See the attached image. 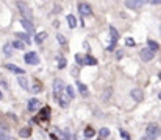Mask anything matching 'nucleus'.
Listing matches in <instances>:
<instances>
[{
	"label": "nucleus",
	"instance_id": "1",
	"mask_svg": "<svg viewBox=\"0 0 161 140\" xmlns=\"http://www.w3.org/2000/svg\"><path fill=\"white\" fill-rule=\"evenodd\" d=\"M161 135V129L156 123H149L145 128V138L144 140H156Z\"/></svg>",
	"mask_w": 161,
	"mask_h": 140
},
{
	"label": "nucleus",
	"instance_id": "2",
	"mask_svg": "<svg viewBox=\"0 0 161 140\" xmlns=\"http://www.w3.org/2000/svg\"><path fill=\"white\" fill-rule=\"evenodd\" d=\"M17 8H19V11L22 12L24 19H27V20H31V19H33V11H31V8L27 5L25 2L19 0V2H17Z\"/></svg>",
	"mask_w": 161,
	"mask_h": 140
},
{
	"label": "nucleus",
	"instance_id": "3",
	"mask_svg": "<svg viewBox=\"0 0 161 140\" xmlns=\"http://www.w3.org/2000/svg\"><path fill=\"white\" fill-rule=\"evenodd\" d=\"M147 3V0H125V6L128 9H139Z\"/></svg>",
	"mask_w": 161,
	"mask_h": 140
},
{
	"label": "nucleus",
	"instance_id": "4",
	"mask_svg": "<svg viewBox=\"0 0 161 140\" xmlns=\"http://www.w3.org/2000/svg\"><path fill=\"white\" fill-rule=\"evenodd\" d=\"M24 59H25V62H27V64H30V65H36V64H39V56H38L35 51H28V53H25Z\"/></svg>",
	"mask_w": 161,
	"mask_h": 140
},
{
	"label": "nucleus",
	"instance_id": "5",
	"mask_svg": "<svg viewBox=\"0 0 161 140\" xmlns=\"http://www.w3.org/2000/svg\"><path fill=\"white\" fill-rule=\"evenodd\" d=\"M78 12H80V16H83V19L88 16H92V9L88 3H78Z\"/></svg>",
	"mask_w": 161,
	"mask_h": 140
},
{
	"label": "nucleus",
	"instance_id": "6",
	"mask_svg": "<svg viewBox=\"0 0 161 140\" xmlns=\"http://www.w3.org/2000/svg\"><path fill=\"white\" fill-rule=\"evenodd\" d=\"M63 92H64V84L60 78H57L53 81V93H55V96H60Z\"/></svg>",
	"mask_w": 161,
	"mask_h": 140
},
{
	"label": "nucleus",
	"instance_id": "7",
	"mask_svg": "<svg viewBox=\"0 0 161 140\" xmlns=\"http://www.w3.org/2000/svg\"><path fill=\"white\" fill-rule=\"evenodd\" d=\"M139 54H141V59L145 61V62H147V61H152V59L155 58V51H152L149 47H147V48H142Z\"/></svg>",
	"mask_w": 161,
	"mask_h": 140
},
{
	"label": "nucleus",
	"instance_id": "8",
	"mask_svg": "<svg viewBox=\"0 0 161 140\" xmlns=\"http://www.w3.org/2000/svg\"><path fill=\"white\" fill-rule=\"evenodd\" d=\"M110 36H111V45L108 47V50H113L114 45L117 44V40H119V33L114 26H110Z\"/></svg>",
	"mask_w": 161,
	"mask_h": 140
},
{
	"label": "nucleus",
	"instance_id": "9",
	"mask_svg": "<svg viewBox=\"0 0 161 140\" xmlns=\"http://www.w3.org/2000/svg\"><path fill=\"white\" fill-rule=\"evenodd\" d=\"M130 95H131V98H133L136 103H141V101L144 100V93H142V90H139V89H133V90L130 92Z\"/></svg>",
	"mask_w": 161,
	"mask_h": 140
},
{
	"label": "nucleus",
	"instance_id": "10",
	"mask_svg": "<svg viewBox=\"0 0 161 140\" xmlns=\"http://www.w3.org/2000/svg\"><path fill=\"white\" fill-rule=\"evenodd\" d=\"M20 25H22V28H25V31H27V33H33V31H35V26H33L31 20L20 19Z\"/></svg>",
	"mask_w": 161,
	"mask_h": 140
},
{
	"label": "nucleus",
	"instance_id": "11",
	"mask_svg": "<svg viewBox=\"0 0 161 140\" xmlns=\"http://www.w3.org/2000/svg\"><path fill=\"white\" fill-rule=\"evenodd\" d=\"M57 100H58V103H60L63 107H68V104H69V100H71V98H69L68 95H66V92H63L60 96H57Z\"/></svg>",
	"mask_w": 161,
	"mask_h": 140
},
{
	"label": "nucleus",
	"instance_id": "12",
	"mask_svg": "<svg viewBox=\"0 0 161 140\" xmlns=\"http://www.w3.org/2000/svg\"><path fill=\"white\" fill-rule=\"evenodd\" d=\"M5 67L9 70V72H13V73H17V75H24V73H25L24 68H20V67H17V65H14V64H6Z\"/></svg>",
	"mask_w": 161,
	"mask_h": 140
},
{
	"label": "nucleus",
	"instance_id": "13",
	"mask_svg": "<svg viewBox=\"0 0 161 140\" xmlns=\"http://www.w3.org/2000/svg\"><path fill=\"white\" fill-rule=\"evenodd\" d=\"M27 107H28V110H36L39 107V100H36V98H31V100H28V104H27Z\"/></svg>",
	"mask_w": 161,
	"mask_h": 140
},
{
	"label": "nucleus",
	"instance_id": "14",
	"mask_svg": "<svg viewBox=\"0 0 161 140\" xmlns=\"http://www.w3.org/2000/svg\"><path fill=\"white\" fill-rule=\"evenodd\" d=\"M46 39H47V33L46 31H41V33L35 34V42H36V44H42Z\"/></svg>",
	"mask_w": 161,
	"mask_h": 140
},
{
	"label": "nucleus",
	"instance_id": "15",
	"mask_svg": "<svg viewBox=\"0 0 161 140\" xmlns=\"http://www.w3.org/2000/svg\"><path fill=\"white\" fill-rule=\"evenodd\" d=\"M83 62H85V65H97V59L94 58V56H91V54H86L85 56Z\"/></svg>",
	"mask_w": 161,
	"mask_h": 140
},
{
	"label": "nucleus",
	"instance_id": "16",
	"mask_svg": "<svg viewBox=\"0 0 161 140\" xmlns=\"http://www.w3.org/2000/svg\"><path fill=\"white\" fill-rule=\"evenodd\" d=\"M77 87H78L80 93H82L83 96H88V95H89V92H88V87L85 86V84H83L82 81H77Z\"/></svg>",
	"mask_w": 161,
	"mask_h": 140
},
{
	"label": "nucleus",
	"instance_id": "17",
	"mask_svg": "<svg viewBox=\"0 0 161 140\" xmlns=\"http://www.w3.org/2000/svg\"><path fill=\"white\" fill-rule=\"evenodd\" d=\"M17 82L24 90H28V81H27V78H24V75H20V78H17Z\"/></svg>",
	"mask_w": 161,
	"mask_h": 140
},
{
	"label": "nucleus",
	"instance_id": "18",
	"mask_svg": "<svg viewBox=\"0 0 161 140\" xmlns=\"http://www.w3.org/2000/svg\"><path fill=\"white\" fill-rule=\"evenodd\" d=\"M83 135H85L86 138H92L94 135H96V129H92V128H85Z\"/></svg>",
	"mask_w": 161,
	"mask_h": 140
},
{
	"label": "nucleus",
	"instance_id": "19",
	"mask_svg": "<svg viewBox=\"0 0 161 140\" xmlns=\"http://www.w3.org/2000/svg\"><path fill=\"white\" fill-rule=\"evenodd\" d=\"M68 23H69L71 28H75L77 26V19H75L74 14H68Z\"/></svg>",
	"mask_w": 161,
	"mask_h": 140
},
{
	"label": "nucleus",
	"instance_id": "20",
	"mask_svg": "<svg viewBox=\"0 0 161 140\" xmlns=\"http://www.w3.org/2000/svg\"><path fill=\"white\" fill-rule=\"evenodd\" d=\"M19 135L20 137H30L31 135V128H22L19 131Z\"/></svg>",
	"mask_w": 161,
	"mask_h": 140
},
{
	"label": "nucleus",
	"instance_id": "21",
	"mask_svg": "<svg viewBox=\"0 0 161 140\" xmlns=\"http://www.w3.org/2000/svg\"><path fill=\"white\" fill-rule=\"evenodd\" d=\"M13 44H5V47H3V53L6 54V56H11L13 54Z\"/></svg>",
	"mask_w": 161,
	"mask_h": 140
},
{
	"label": "nucleus",
	"instance_id": "22",
	"mask_svg": "<svg viewBox=\"0 0 161 140\" xmlns=\"http://www.w3.org/2000/svg\"><path fill=\"white\" fill-rule=\"evenodd\" d=\"M147 45H149V48H150L152 51H156V50L159 48V45L156 44L155 40H147Z\"/></svg>",
	"mask_w": 161,
	"mask_h": 140
},
{
	"label": "nucleus",
	"instance_id": "23",
	"mask_svg": "<svg viewBox=\"0 0 161 140\" xmlns=\"http://www.w3.org/2000/svg\"><path fill=\"white\" fill-rule=\"evenodd\" d=\"M13 47H14V48H17V50H24V48H25V42L14 40V42H13Z\"/></svg>",
	"mask_w": 161,
	"mask_h": 140
},
{
	"label": "nucleus",
	"instance_id": "24",
	"mask_svg": "<svg viewBox=\"0 0 161 140\" xmlns=\"http://www.w3.org/2000/svg\"><path fill=\"white\" fill-rule=\"evenodd\" d=\"M64 92H66V95H68V96L71 98V100H72V98L75 96V92H74V87H72V86H68V87H66V90H64Z\"/></svg>",
	"mask_w": 161,
	"mask_h": 140
},
{
	"label": "nucleus",
	"instance_id": "25",
	"mask_svg": "<svg viewBox=\"0 0 161 140\" xmlns=\"http://www.w3.org/2000/svg\"><path fill=\"white\" fill-rule=\"evenodd\" d=\"M49 114H50V109L49 107H44L41 112H39V117H41V118H49Z\"/></svg>",
	"mask_w": 161,
	"mask_h": 140
},
{
	"label": "nucleus",
	"instance_id": "26",
	"mask_svg": "<svg viewBox=\"0 0 161 140\" xmlns=\"http://www.w3.org/2000/svg\"><path fill=\"white\" fill-rule=\"evenodd\" d=\"M41 89H42L41 82H39V81H35V84H33V90H31V92L38 93V92H41Z\"/></svg>",
	"mask_w": 161,
	"mask_h": 140
},
{
	"label": "nucleus",
	"instance_id": "27",
	"mask_svg": "<svg viewBox=\"0 0 161 140\" xmlns=\"http://www.w3.org/2000/svg\"><path fill=\"white\" fill-rule=\"evenodd\" d=\"M16 36H17L19 39L25 40V44H30V42H31V40H30V37H28V36H27V34H24V33H17Z\"/></svg>",
	"mask_w": 161,
	"mask_h": 140
},
{
	"label": "nucleus",
	"instance_id": "28",
	"mask_svg": "<svg viewBox=\"0 0 161 140\" xmlns=\"http://www.w3.org/2000/svg\"><path fill=\"white\" fill-rule=\"evenodd\" d=\"M99 134H100L102 138H105V137H108V135H110V129H108V128H102V129L99 131Z\"/></svg>",
	"mask_w": 161,
	"mask_h": 140
},
{
	"label": "nucleus",
	"instance_id": "29",
	"mask_svg": "<svg viewBox=\"0 0 161 140\" xmlns=\"http://www.w3.org/2000/svg\"><path fill=\"white\" fill-rule=\"evenodd\" d=\"M57 40L60 42L61 45H66V37H64L63 34H60V33H58V34H57Z\"/></svg>",
	"mask_w": 161,
	"mask_h": 140
},
{
	"label": "nucleus",
	"instance_id": "30",
	"mask_svg": "<svg viewBox=\"0 0 161 140\" xmlns=\"http://www.w3.org/2000/svg\"><path fill=\"white\" fill-rule=\"evenodd\" d=\"M0 140H14L11 135H8V134H5V132H2L0 131Z\"/></svg>",
	"mask_w": 161,
	"mask_h": 140
},
{
	"label": "nucleus",
	"instance_id": "31",
	"mask_svg": "<svg viewBox=\"0 0 161 140\" xmlns=\"http://www.w3.org/2000/svg\"><path fill=\"white\" fill-rule=\"evenodd\" d=\"M58 67H60V68H64V67H66V59H64V58L58 59Z\"/></svg>",
	"mask_w": 161,
	"mask_h": 140
},
{
	"label": "nucleus",
	"instance_id": "32",
	"mask_svg": "<svg viewBox=\"0 0 161 140\" xmlns=\"http://www.w3.org/2000/svg\"><path fill=\"white\" fill-rule=\"evenodd\" d=\"M120 137H122L124 140H130V135H128V132H125V131H122V129H120Z\"/></svg>",
	"mask_w": 161,
	"mask_h": 140
},
{
	"label": "nucleus",
	"instance_id": "33",
	"mask_svg": "<svg viewBox=\"0 0 161 140\" xmlns=\"http://www.w3.org/2000/svg\"><path fill=\"white\" fill-rule=\"evenodd\" d=\"M125 44H127L128 47H133V45H135V40H133L131 37H128V39H125Z\"/></svg>",
	"mask_w": 161,
	"mask_h": 140
},
{
	"label": "nucleus",
	"instance_id": "34",
	"mask_svg": "<svg viewBox=\"0 0 161 140\" xmlns=\"http://www.w3.org/2000/svg\"><path fill=\"white\" fill-rule=\"evenodd\" d=\"M147 3H150V5H159L161 0H147Z\"/></svg>",
	"mask_w": 161,
	"mask_h": 140
},
{
	"label": "nucleus",
	"instance_id": "35",
	"mask_svg": "<svg viewBox=\"0 0 161 140\" xmlns=\"http://www.w3.org/2000/svg\"><path fill=\"white\" fill-rule=\"evenodd\" d=\"M77 61H78L80 64H82V62H83V59H82V56H78V54H77Z\"/></svg>",
	"mask_w": 161,
	"mask_h": 140
},
{
	"label": "nucleus",
	"instance_id": "36",
	"mask_svg": "<svg viewBox=\"0 0 161 140\" xmlns=\"http://www.w3.org/2000/svg\"><path fill=\"white\" fill-rule=\"evenodd\" d=\"M2 96H3V95H2V92H0V100H2Z\"/></svg>",
	"mask_w": 161,
	"mask_h": 140
},
{
	"label": "nucleus",
	"instance_id": "37",
	"mask_svg": "<svg viewBox=\"0 0 161 140\" xmlns=\"http://www.w3.org/2000/svg\"><path fill=\"white\" fill-rule=\"evenodd\" d=\"M158 78H159V79H161V73H159V75H158Z\"/></svg>",
	"mask_w": 161,
	"mask_h": 140
},
{
	"label": "nucleus",
	"instance_id": "38",
	"mask_svg": "<svg viewBox=\"0 0 161 140\" xmlns=\"http://www.w3.org/2000/svg\"><path fill=\"white\" fill-rule=\"evenodd\" d=\"M158 96H159V98H161V93H159V95H158Z\"/></svg>",
	"mask_w": 161,
	"mask_h": 140
},
{
	"label": "nucleus",
	"instance_id": "39",
	"mask_svg": "<svg viewBox=\"0 0 161 140\" xmlns=\"http://www.w3.org/2000/svg\"><path fill=\"white\" fill-rule=\"evenodd\" d=\"M159 31H161V26H159Z\"/></svg>",
	"mask_w": 161,
	"mask_h": 140
}]
</instances>
